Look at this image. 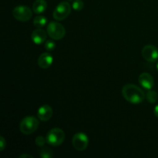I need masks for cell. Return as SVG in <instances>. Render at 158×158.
<instances>
[{"label": "cell", "mask_w": 158, "mask_h": 158, "mask_svg": "<svg viewBox=\"0 0 158 158\" xmlns=\"http://www.w3.org/2000/svg\"><path fill=\"white\" fill-rule=\"evenodd\" d=\"M122 95L127 101L133 104H140L146 97L141 88L131 83L126 84L122 88Z\"/></svg>", "instance_id": "cell-1"}, {"label": "cell", "mask_w": 158, "mask_h": 158, "mask_svg": "<svg viewBox=\"0 0 158 158\" xmlns=\"http://www.w3.org/2000/svg\"><path fill=\"white\" fill-rule=\"evenodd\" d=\"M65 137V133L63 130L58 127L52 128L46 135V142L50 146L58 147L63 143Z\"/></svg>", "instance_id": "cell-2"}, {"label": "cell", "mask_w": 158, "mask_h": 158, "mask_svg": "<svg viewBox=\"0 0 158 158\" xmlns=\"http://www.w3.org/2000/svg\"><path fill=\"white\" fill-rule=\"evenodd\" d=\"M39 127V120L35 117H26L22 120L19 124V130L22 134L29 135L37 130Z\"/></svg>", "instance_id": "cell-3"}, {"label": "cell", "mask_w": 158, "mask_h": 158, "mask_svg": "<svg viewBox=\"0 0 158 158\" xmlns=\"http://www.w3.org/2000/svg\"><path fill=\"white\" fill-rule=\"evenodd\" d=\"M48 35L54 40H60L65 36L66 29L64 26L57 22H50L46 29Z\"/></svg>", "instance_id": "cell-4"}, {"label": "cell", "mask_w": 158, "mask_h": 158, "mask_svg": "<svg viewBox=\"0 0 158 158\" xmlns=\"http://www.w3.org/2000/svg\"><path fill=\"white\" fill-rule=\"evenodd\" d=\"M72 9V6L68 2H61L57 5L52 15L53 18L57 21H61L65 19L69 15Z\"/></svg>", "instance_id": "cell-5"}, {"label": "cell", "mask_w": 158, "mask_h": 158, "mask_svg": "<svg viewBox=\"0 0 158 158\" xmlns=\"http://www.w3.org/2000/svg\"><path fill=\"white\" fill-rule=\"evenodd\" d=\"M14 18L20 22H27L32 18V12L30 8L26 6H18L12 10Z\"/></svg>", "instance_id": "cell-6"}, {"label": "cell", "mask_w": 158, "mask_h": 158, "mask_svg": "<svg viewBox=\"0 0 158 158\" xmlns=\"http://www.w3.org/2000/svg\"><path fill=\"white\" fill-rule=\"evenodd\" d=\"M89 143V138L84 133H77L72 139V144L73 148L78 151H83L86 149Z\"/></svg>", "instance_id": "cell-7"}, {"label": "cell", "mask_w": 158, "mask_h": 158, "mask_svg": "<svg viewBox=\"0 0 158 158\" xmlns=\"http://www.w3.org/2000/svg\"><path fill=\"white\" fill-rule=\"evenodd\" d=\"M142 56L150 63H154L158 60V49L153 45H147L142 49Z\"/></svg>", "instance_id": "cell-8"}, {"label": "cell", "mask_w": 158, "mask_h": 158, "mask_svg": "<svg viewBox=\"0 0 158 158\" xmlns=\"http://www.w3.org/2000/svg\"><path fill=\"white\" fill-rule=\"evenodd\" d=\"M139 83L142 86L143 89L149 90L152 89L154 86V80L152 76L148 73H143L139 76Z\"/></svg>", "instance_id": "cell-9"}, {"label": "cell", "mask_w": 158, "mask_h": 158, "mask_svg": "<svg viewBox=\"0 0 158 158\" xmlns=\"http://www.w3.org/2000/svg\"><path fill=\"white\" fill-rule=\"evenodd\" d=\"M53 111L52 107L49 105H43L39 108L37 111V117L41 121L46 122L52 117Z\"/></svg>", "instance_id": "cell-10"}, {"label": "cell", "mask_w": 158, "mask_h": 158, "mask_svg": "<svg viewBox=\"0 0 158 158\" xmlns=\"http://www.w3.org/2000/svg\"><path fill=\"white\" fill-rule=\"evenodd\" d=\"M47 32L42 29H36L32 32L31 40L35 44L41 45L45 43L47 38Z\"/></svg>", "instance_id": "cell-11"}, {"label": "cell", "mask_w": 158, "mask_h": 158, "mask_svg": "<svg viewBox=\"0 0 158 158\" xmlns=\"http://www.w3.org/2000/svg\"><path fill=\"white\" fill-rule=\"evenodd\" d=\"M53 63V57L49 52H43L38 59V65L42 69H48Z\"/></svg>", "instance_id": "cell-12"}, {"label": "cell", "mask_w": 158, "mask_h": 158, "mask_svg": "<svg viewBox=\"0 0 158 158\" xmlns=\"http://www.w3.org/2000/svg\"><path fill=\"white\" fill-rule=\"evenodd\" d=\"M47 9V2L46 0H35L32 5V10L35 14H41Z\"/></svg>", "instance_id": "cell-13"}, {"label": "cell", "mask_w": 158, "mask_h": 158, "mask_svg": "<svg viewBox=\"0 0 158 158\" xmlns=\"http://www.w3.org/2000/svg\"><path fill=\"white\" fill-rule=\"evenodd\" d=\"M47 19L43 15H37L33 19V24L36 29H42L47 24Z\"/></svg>", "instance_id": "cell-14"}, {"label": "cell", "mask_w": 158, "mask_h": 158, "mask_svg": "<svg viewBox=\"0 0 158 158\" xmlns=\"http://www.w3.org/2000/svg\"><path fill=\"white\" fill-rule=\"evenodd\" d=\"M40 155L42 158H52L53 157V152L50 148L47 147H43V148L40 150Z\"/></svg>", "instance_id": "cell-15"}, {"label": "cell", "mask_w": 158, "mask_h": 158, "mask_svg": "<svg viewBox=\"0 0 158 158\" xmlns=\"http://www.w3.org/2000/svg\"><path fill=\"white\" fill-rule=\"evenodd\" d=\"M146 98L147 100H148L149 103H156V101H157L158 98V95L157 92H155L154 90H152V89H149V90H148V93H147Z\"/></svg>", "instance_id": "cell-16"}, {"label": "cell", "mask_w": 158, "mask_h": 158, "mask_svg": "<svg viewBox=\"0 0 158 158\" xmlns=\"http://www.w3.org/2000/svg\"><path fill=\"white\" fill-rule=\"evenodd\" d=\"M84 7V3L82 0H74L72 4V8L76 11H81Z\"/></svg>", "instance_id": "cell-17"}, {"label": "cell", "mask_w": 158, "mask_h": 158, "mask_svg": "<svg viewBox=\"0 0 158 158\" xmlns=\"http://www.w3.org/2000/svg\"><path fill=\"white\" fill-rule=\"evenodd\" d=\"M56 44L55 42L53 41V40H47V41L45 42V49H46L47 51H52L55 49L56 48Z\"/></svg>", "instance_id": "cell-18"}, {"label": "cell", "mask_w": 158, "mask_h": 158, "mask_svg": "<svg viewBox=\"0 0 158 158\" xmlns=\"http://www.w3.org/2000/svg\"><path fill=\"white\" fill-rule=\"evenodd\" d=\"M35 143L36 144V146L40 147V148H43V147L45 146V143H47L46 142V138L45 139L44 137H42V136H39L35 138Z\"/></svg>", "instance_id": "cell-19"}, {"label": "cell", "mask_w": 158, "mask_h": 158, "mask_svg": "<svg viewBox=\"0 0 158 158\" xmlns=\"http://www.w3.org/2000/svg\"><path fill=\"white\" fill-rule=\"evenodd\" d=\"M6 147V141L2 136H0V151H2Z\"/></svg>", "instance_id": "cell-20"}, {"label": "cell", "mask_w": 158, "mask_h": 158, "mask_svg": "<svg viewBox=\"0 0 158 158\" xmlns=\"http://www.w3.org/2000/svg\"><path fill=\"white\" fill-rule=\"evenodd\" d=\"M154 115L156 116V117L158 118V105L154 107Z\"/></svg>", "instance_id": "cell-21"}, {"label": "cell", "mask_w": 158, "mask_h": 158, "mask_svg": "<svg viewBox=\"0 0 158 158\" xmlns=\"http://www.w3.org/2000/svg\"><path fill=\"white\" fill-rule=\"evenodd\" d=\"M19 158H32V157L31 155H29V154H22Z\"/></svg>", "instance_id": "cell-22"}, {"label": "cell", "mask_w": 158, "mask_h": 158, "mask_svg": "<svg viewBox=\"0 0 158 158\" xmlns=\"http://www.w3.org/2000/svg\"><path fill=\"white\" fill-rule=\"evenodd\" d=\"M157 70H158V63H157Z\"/></svg>", "instance_id": "cell-23"}, {"label": "cell", "mask_w": 158, "mask_h": 158, "mask_svg": "<svg viewBox=\"0 0 158 158\" xmlns=\"http://www.w3.org/2000/svg\"><path fill=\"white\" fill-rule=\"evenodd\" d=\"M68 1H73V0H68Z\"/></svg>", "instance_id": "cell-24"}]
</instances>
